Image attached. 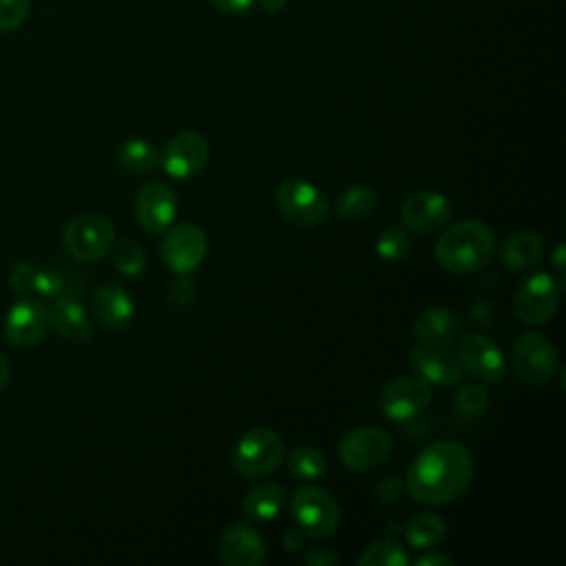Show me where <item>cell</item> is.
Segmentation results:
<instances>
[{
	"mask_svg": "<svg viewBox=\"0 0 566 566\" xmlns=\"http://www.w3.org/2000/svg\"><path fill=\"white\" fill-rule=\"evenodd\" d=\"M285 458L283 438L268 427H252L239 436L232 447V469L245 478L256 480L274 473Z\"/></svg>",
	"mask_w": 566,
	"mask_h": 566,
	"instance_id": "obj_3",
	"label": "cell"
},
{
	"mask_svg": "<svg viewBox=\"0 0 566 566\" xmlns=\"http://www.w3.org/2000/svg\"><path fill=\"white\" fill-rule=\"evenodd\" d=\"M9 382V363L4 360V356L0 354V389Z\"/></svg>",
	"mask_w": 566,
	"mask_h": 566,
	"instance_id": "obj_41",
	"label": "cell"
},
{
	"mask_svg": "<svg viewBox=\"0 0 566 566\" xmlns=\"http://www.w3.org/2000/svg\"><path fill=\"white\" fill-rule=\"evenodd\" d=\"M254 2H259V7L268 13H279L287 0H254Z\"/></svg>",
	"mask_w": 566,
	"mask_h": 566,
	"instance_id": "obj_40",
	"label": "cell"
},
{
	"mask_svg": "<svg viewBox=\"0 0 566 566\" xmlns=\"http://www.w3.org/2000/svg\"><path fill=\"white\" fill-rule=\"evenodd\" d=\"M113 265L122 276H139L146 268V252L135 239H119L113 243Z\"/></svg>",
	"mask_w": 566,
	"mask_h": 566,
	"instance_id": "obj_31",
	"label": "cell"
},
{
	"mask_svg": "<svg viewBox=\"0 0 566 566\" xmlns=\"http://www.w3.org/2000/svg\"><path fill=\"white\" fill-rule=\"evenodd\" d=\"M495 252V234L480 219H464L449 226L436 241V261L449 274H473Z\"/></svg>",
	"mask_w": 566,
	"mask_h": 566,
	"instance_id": "obj_2",
	"label": "cell"
},
{
	"mask_svg": "<svg viewBox=\"0 0 566 566\" xmlns=\"http://www.w3.org/2000/svg\"><path fill=\"white\" fill-rule=\"evenodd\" d=\"M431 385L420 374H402L378 394V407L391 422H409L431 402Z\"/></svg>",
	"mask_w": 566,
	"mask_h": 566,
	"instance_id": "obj_9",
	"label": "cell"
},
{
	"mask_svg": "<svg viewBox=\"0 0 566 566\" xmlns=\"http://www.w3.org/2000/svg\"><path fill=\"white\" fill-rule=\"evenodd\" d=\"M49 327L46 305L35 296H20L4 316V336L15 347L40 343Z\"/></svg>",
	"mask_w": 566,
	"mask_h": 566,
	"instance_id": "obj_16",
	"label": "cell"
},
{
	"mask_svg": "<svg viewBox=\"0 0 566 566\" xmlns=\"http://www.w3.org/2000/svg\"><path fill=\"white\" fill-rule=\"evenodd\" d=\"M172 292H175V296H172L175 301H179V303H188V301L195 296L192 281H188V279H184V281H175Z\"/></svg>",
	"mask_w": 566,
	"mask_h": 566,
	"instance_id": "obj_39",
	"label": "cell"
},
{
	"mask_svg": "<svg viewBox=\"0 0 566 566\" xmlns=\"http://www.w3.org/2000/svg\"><path fill=\"white\" fill-rule=\"evenodd\" d=\"M460 329V318L447 307H427L413 318V336L420 345H451Z\"/></svg>",
	"mask_w": 566,
	"mask_h": 566,
	"instance_id": "obj_21",
	"label": "cell"
},
{
	"mask_svg": "<svg viewBox=\"0 0 566 566\" xmlns=\"http://www.w3.org/2000/svg\"><path fill=\"white\" fill-rule=\"evenodd\" d=\"M447 535V522L438 513H416L405 524V539L411 548L438 546Z\"/></svg>",
	"mask_w": 566,
	"mask_h": 566,
	"instance_id": "obj_25",
	"label": "cell"
},
{
	"mask_svg": "<svg viewBox=\"0 0 566 566\" xmlns=\"http://www.w3.org/2000/svg\"><path fill=\"white\" fill-rule=\"evenodd\" d=\"M210 4L226 15H243L252 9L254 0H210Z\"/></svg>",
	"mask_w": 566,
	"mask_h": 566,
	"instance_id": "obj_36",
	"label": "cell"
},
{
	"mask_svg": "<svg viewBox=\"0 0 566 566\" xmlns=\"http://www.w3.org/2000/svg\"><path fill=\"white\" fill-rule=\"evenodd\" d=\"M376 210V195L365 186H349L336 201V214L343 221H363Z\"/></svg>",
	"mask_w": 566,
	"mask_h": 566,
	"instance_id": "obj_27",
	"label": "cell"
},
{
	"mask_svg": "<svg viewBox=\"0 0 566 566\" xmlns=\"http://www.w3.org/2000/svg\"><path fill=\"white\" fill-rule=\"evenodd\" d=\"M115 243L113 223L95 212H82L73 217L62 230L64 250L82 263L97 261L111 252Z\"/></svg>",
	"mask_w": 566,
	"mask_h": 566,
	"instance_id": "obj_5",
	"label": "cell"
},
{
	"mask_svg": "<svg viewBox=\"0 0 566 566\" xmlns=\"http://www.w3.org/2000/svg\"><path fill=\"white\" fill-rule=\"evenodd\" d=\"M33 281L35 268L27 261H20L9 270V287L20 296H33Z\"/></svg>",
	"mask_w": 566,
	"mask_h": 566,
	"instance_id": "obj_34",
	"label": "cell"
},
{
	"mask_svg": "<svg viewBox=\"0 0 566 566\" xmlns=\"http://www.w3.org/2000/svg\"><path fill=\"white\" fill-rule=\"evenodd\" d=\"M413 564H416V566H451L453 559L447 557L444 553H424V555H420Z\"/></svg>",
	"mask_w": 566,
	"mask_h": 566,
	"instance_id": "obj_38",
	"label": "cell"
},
{
	"mask_svg": "<svg viewBox=\"0 0 566 566\" xmlns=\"http://www.w3.org/2000/svg\"><path fill=\"white\" fill-rule=\"evenodd\" d=\"M95 318L113 332L126 329L135 316V303L119 283H104L93 294Z\"/></svg>",
	"mask_w": 566,
	"mask_h": 566,
	"instance_id": "obj_20",
	"label": "cell"
},
{
	"mask_svg": "<svg viewBox=\"0 0 566 566\" xmlns=\"http://www.w3.org/2000/svg\"><path fill=\"white\" fill-rule=\"evenodd\" d=\"M31 13V0H0V31H15Z\"/></svg>",
	"mask_w": 566,
	"mask_h": 566,
	"instance_id": "obj_33",
	"label": "cell"
},
{
	"mask_svg": "<svg viewBox=\"0 0 566 566\" xmlns=\"http://www.w3.org/2000/svg\"><path fill=\"white\" fill-rule=\"evenodd\" d=\"M285 504V489L276 482H259L243 495V513L250 520L268 522L274 520Z\"/></svg>",
	"mask_w": 566,
	"mask_h": 566,
	"instance_id": "obj_23",
	"label": "cell"
},
{
	"mask_svg": "<svg viewBox=\"0 0 566 566\" xmlns=\"http://www.w3.org/2000/svg\"><path fill=\"white\" fill-rule=\"evenodd\" d=\"M455 354L462 365V371L471 374L480 382H500L506 376L509 365L502 349L482 332L464 336Z\"/></svg>",
	"mask_w": 566,
	"mask_h": 566,
	"instance_id": "obj_13",
	"label": "cell"
},
{
	"mask_svg": "<svg viewBox=\"0 0 566 566\" xmlns=\"http://www.w3.org/2000/svg\"><path fill=\"white\" fill-rule=\"evenodd\" d=\"M409 363L429 385L453 387L462 378V365L458 354L449 349V345H416L409 352Z\"/></svg>",
	"mask_w": 566,
	"mask_h": 566,
	"instance_id": "obj_17",
	"label": "cell"
},
{
	"mask_svg": "<svg viewBox=\"0 0 566 566\" xmlns=\"http://www.w3.org/2000/svg\"><path fill=\"white\" fill-rule=\"evenodd\" d=\"M562 279L551 272H533L513 294V314L526 325L548 323L559 305Z\"/></svg>",
	"mask_w": 566,
	"mask_h": 566,
	"instance_id": "obj_6",
	"label": "cell"
},
{
	"mask_svg": "<svg viewBox=\"0 0 566 566\" xmlns=\"http://www.w3.org/2000/svg\"><path fill=\"white\" fill-rule=\"evenodd\" d=\"M473 458L455 440L427 444L407 469V491L424 506L449 504L460 497L473 480Z\"/></svg>",
	"mask_w": 566,
	"mask_h": 566,
	"instance_id": "obj_1",
	"label": "cell"
},
{
	"mask_svg": "<svg viewBox=\"0 0 566 566\" xmlns=\"http://www.w3.org/2000/svg\"><path fill=\"white\" fill-rule=\"evenodd\" d=\"M206 254H208V237L201 226L190 221L172 223L161 241L164 265L179 276L195 272L203 263Z\"/></svg>",
	"mask_w": 566,
	"mask_h": 566,
	"instance_id": "obj_10",
	"label": "cell"
},
{
	"mask_svg": "<svg viewBox=\"0 0 566 566\" xmlns=\"http://www.w3.org/2000/svg\"><path fill=\"white\" fill-rule=\"evenodd\" d=\"M283 460H285V464H287V471H290L296 480H303V482L318 480V478H323L325 471H327V458H325V453L318 451L316 447H310V444L294 447Z\"/></svg>",
	"mask_w": 566,
	"mask_h": 566,
	"instance_id": "obj_26",
	"label": "cell"
},
{
	"mask_svg": "<svg viewBox=\"0 0 566 566\" xmlns=\"http://www.w3.org/2000/svg\"><path fill=\"white\" fill-rule=\"evenodd\" d=\"M391 453V438L380 427H356L338 444V458L349 471H371Z\"/></svg>",
	"mask_w": 566,
	"mask_h": 566,
	"instance_id": "obj_12",
	"label": "cell"
},
{
	"mask_svg": "<svg viewBox=\"0 0 566 566\" xmlns=\"http://www.w3.org/2000/svg\"><path fill=\"white\" fill-rule=\"evenodd\" d=\"M407 564H409V553L394 537L371 542L369 546H365L363 555L358 557V566H407Z\"/></svg>",
	"mask_w": 566,
	"mask_h": 566,
	"instance_id": "obj_29",
	"label": "cell"
},
{
	"mask_svg": "<svg viewBox=\"0 0 566 566\" xmlns=\"http://www.w3.org/2000/svg\"><path fill=\"white\" fill-rule=\"evenodd\" d=\"M451 219V201L438 190H416L400 203V221L409 232L431 234Z\"/></svg>",
	"mask_w": 566,
	"mask_h": 566,
	"instance_id": "obj_14",
	"label": "cell"
},
{
	"mask_svg": "<svg viewBox=\"0 0 566 566\" xmlns=\"http://www.w3.org/2000/svg\"><path fill=\"white\" fill-rule=\"evenodd\" d=\"M544 254V243L533 230H520L506 237L500 248V261L511 272H524L533 268Z\"/></svg>",
	"mask_w": 566,
	"mask_h": 566,
	"instance_id": "obj_22",
	"label": "cell"
},
{
	"mask_svg": "<svg viewBox=\"0 0 566 566\" xmlns=\"http://www.w3.org/2000/svg\"><path fill=\"white\" fill-rule=\"evenodd\" d=\"M274 203L281 217L301 230L318 226L329 210L327 197L318 186L303 177H290L276 186Z\"/></svg>",
	"mask_w": 566,
	"mask_h": 566,
	"instance_id": "obj_4",
	"label": "cell"
},
{
	"mask_svg": "<svg viewBox=\"0 0 566 566\" xmlns=\"http://www.w3.org/2000/svg\"><path fill=\"white\" fill-rule=\"evenodd\" d=\"M82 287H77L73 283L71 276H66L64 272L55 270V268H42V270H35V281H33V294L38 298H44L46 303L49 301H55L60 296H77Z\"/></svg>",
	"mask_w": 566,
	"mask_h": 566,
	"instance_id": "obj_28",
	"label": "cell"
},
{
	"mask_svg": "<svg viewBox=\"0 0 566 566\" xmlns=\"http://www.w3.org/2000/svg\"><path fill=\"white\" fill-rule=\"evenodd\" d=\"M219 557L228 566H259L265 562V542L254 526L237 522L223 531Z\"/></svg>",
	"mask_w": 566,
	"mask_h": 566,
	"instance_id": "obj_18",
	"label": "cell"
},
{
	"mask_svg": "<svg viewBox=\"0 0 566 566\" xmlns=\"http://www.w3.org/2000/svg\"><path fill=\"white\" fill-rule=\"evenodd\" d=\"M49 325L71 343H86L93 336V323L88 318L86 307L77 301V296H60L49 301L46 305Z\"/></svg>",
	"mask_w": 566,
	"mask_h": 566,
	"instance_id": "obj_19",
	"label": "cell"
},
{
	"mask_svg": "<svg viewBox=\"0 0 566 566\" xmlns=\"http://www.w3.org/2000/svg\"><path fill=\"white\" fill-rule=\"evenodd\" d=\"M513 369L526 385H546L559 371L555 345L539 332H524L511 345Z\"/></svg>",
	"mask_w": 566,
	"mask_h": 566,
	"instance_id": "obj_7",
	"label": "cell"
},
{
	"mask_svg": "<svg viewBox=\"0 0 566 566\" xmlns=\"http://www.w3.org/2000/svg\"><path fill=\"white\" fill-rule=\"evenodd\" d=\"M117 164L128 175H150L159 168V150L144 137H130L119 144Z\"/></svg>",
	"mask_w": 566,
	"mask_h": 566,
	"instance_id": "obj_24",
	"label": "cell"
},
{
	"mask_svg": "<svg viewBox=\"0 0 566 566\" xmlns=\"http://www.w3.org/2000/svg\"><path fill=\"white\" fill-rule=\"evenodd\" d=\"M489 407V394L480 385H462L455 394V409L464 416H480Z\"/></svg>",
	"mask_w": 566,
	"mask_h": 566,
	"instance_id": "obj_32",
	"label": "cell"
},
{
	"mask_svg": "<svg viewBox=\"0 0 566 566\" xmlns=\"http://www.w3.org/2000/svg\"><path fill=\"white\" fill-rule=\"evenodd\" d=\"M210 157V144L199 130L172 135L159 150V166L172 179H190L203 170Z\"/></svg>",
	"mask_w": 566,
	"mask_h": 566,
	"instance_id": "obj_11",
	"label": "cell"
},
{
	"mask_svg": "<svg viewBox=\"0 0 566 566\" xmlns=\"http://www.w3.org/2000/svg\"><path fill=\"white\" fill-rule=\"evenodd\" d=\"M409 250H411V237L405 226H387L376 237V254L387 263H396L405 259Z\"/></svg>",
	"mask_w": 566,
	"mask_h": 566,
	"instance_id": "obj_30",
	"label": "cell"
},
{
	"mask_svg": "<svg viewBox=\"0 0 566 566\" xmlns=\"http://www.w3.org/2000/svg\"><path fill=\"white\" fill-rule=\"evenodd\" d=\"M305 564H310V566H336L338 555L332 553L327 546H314L305 553Z\"/></svg>",
	"mask_w": 566,
	"mask_h": 566,
	"instance_id": "obj_35",
	"label": "cell"
},
{
	"mask_svg": "<svg viewBox=\"0 0 566 566\" xmlns=\"http://www.w3.org/2000/svg\"><path fill=\"white\" fill-rule=\"evenodd\" d=\"M177 197L175 190L164 181H148L137 190L135 219L142 230L155 234L164 232L175 223Z\"/></svg>",
	"mask_w": 566,
	"mask_h": 566,
	"instance_id": "obj_15",
	"label": "cell"
},
{
	"mask_svg": "<svg viewBox=\"0 0 566 566\" xmlns=\"http://www.w3.org/2000/svg\"><path fill=\"white\" fill-rule=\"evenodd\" d=\"M290 509L296 526L310 537H327L340 522L338 502L321 486L307 484L296 489Z\"/></svg>",
	"mask_w": 566,
	"mask_h": 566,
	"instance_id": "obj_8",
	"label": "cell"
},
{
	"mask_svg": "<svg viewBox=\"0 0 566 566\" xmlns=\"http://www.w3.org/2000/svg\"><path fill=\"white\" fill-rule=\"evenodd\" d=\"M562 256H564V243H559L557 250H555V268H557L559 272L564 270V259H562Z\"/></svg>",
	"mask_w": 566,
	"mask_h": 566,
	"instance_id": "obj_42",
	"label": "cell"
},
{
	"mask_svg": "<svg viewBox=\"0 0 566 566\" xmlns=\"http://www.w3.org/2000/svg\"><path fill=\"white\" fill-rule=\"evenodd\" d=\"M303 542H305V533L296 526V528H287L285 533H283V537H281V544H283V548L287 551V553H294V551H298V548H303Z\"/></svg>",
	"mask_w": 566,
	"mask_h": 566,
	"instance_id": "obj_37",
	"label": "cell"
}]
</instances>
